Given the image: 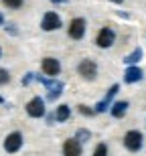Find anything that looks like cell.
Here are the masks:
<instances>
[{"label":"cell","mask_w":146,"mask_h":156,"mask_svg":"<svg viewBox=\"0 0 146 156\" xmlns=\"http://www.w3.org/2000/svg\"><path fill=\"white\" fill-rule=\"evenodd\" d=\"M37 81L39 83H43V85L47 87V99L49 101H55V99L63 93L65 85L63 81H57L55 77H43V75H37Z\"/></svg>","instance_id":"cell-1"},{"label":"cell","mask_w":146,"mask_h":156,"mask_svg":"<svg viewBox=\"0 0 146 156\" xmlns=\"http://www.w3.org/2000/svg\"><path fill=\"white\" fill-rule=\"evenodd\" d=\"M77 73L85 81H94L95 77H98V63H95L94 59H83V61H79V65H77Z\"/></svg>","instance_id":"cell-2"},{"label":"cell","mask_w":146,"mask_h":156,"mask_svg":"<svg viewBox=\"0 0 146 156\" xmlns=\"http://www.w3.org/2000/svg\"><path fill=\"white\" fill-rule=\"evenodd\" d=\"M142 144H144V136H142V132H138V130H130V132H126V136H124V146H126V150L138 152L142 148Z\"/></svg>","instance_id":"cell-3"},{"label":"cell","mask_w":146,"mask_h":156,"mask_svg":"<svg viewBox=\"0 0 146 156\" xmlns=\"http://www.w3.org/2000/svg\"><path fill=\"white\" fill-rule=\"evenodd\" d=\"M61 27H63V23H61V16H59L57 12L49 10V12L43 14V18H41V29L43 30L51 33V30H59Z\"/></svg>","instance_id":"cell-4"},{"label":"cell","mask_w":146,"mask_h":156,"mask_svg":"<svg viewBox=\"0 0 146 156\" xmlns=\"http://www.w3.org/2000/svg\"><path fill=\"white\" fill-rule=\"evenodd\" d=\"M114 43H116V33H114L110 27H104V29H99L98 37H95V45H98L99 49H110Z\"/></svg>","instance_id":"cell-5"},{"label":"cell","mask_w":146,"mask_h":156,"mask_svg":"<svg viewBox=\"0 0 146 156\" xmlns=\"http://www.w3.org/2000/svg\"><path fill=\"white\" fill-rule=\"evenodd\" d=\"M120 91V85L118 83H114V85L105 91V98L101 99V101H98V104L94 105V110H95V114H104V112H108L112 108V99L116 98V93Z\"/></svg>","instance_id":"cell-6"},{"label":"cell","mask_w":146,"mask_h":156,"mask_svg":"<svg viewBox=\"0 0 146 156\" xmlns=\"http://www.w3.org/2000/svg\"><path fill=\"white\" fill-rule=\"evenodd\" d=\"M85 27H87L85 18L77 16V18H73V20L69 23V27H67V33H69V37H71L73 41H79V39H83V35H85Z\"/></svg>","instance_id":"cell-7"},{"label":"cell","mask_w":146,"mask_h":156,"mask_svg":"<svg viewBox=\"0 0 146 156\" xmlns=\"http://www.w3.org/2000/svg\"><path fill=\"white\" fill-rule=\"evenodd\" d=\"M23 148V134L20 132H10L8 136L4 138V150L8 154H14Z\"/></svg>","instance_id":"cell-8"},{"label":"cell","mask_w":146,"mask_h":156,"mask_svg":"<svg viewBox=\"0 0 146 156\" xmlns=\"http://www.w3.org/2000/svg\"><path fill=\"white\" fill-rule=\"evenodd\" d=\"M27 114L30 118H43L47 114V108H45V99L43 98H33L27 104Z\"/></svg>","instance_id":"cell-9"},{"label":"cell","mask_w":146,"mask_h":156,"mask_svg":"<svg viewBox=\"0 0 146 156\" xmlns=\"http://www.w3.org/2000/svg\"><path fill=\"white\" fill-rule=\"evenodd\" d=\"M41 69L45 75L49 77H57L59 73H61V63H59L57 59H53V57H45L41 61Z\"/></svg>","instance_id":"cell-10"},{"label":"cell","mask_w":146,"mask_h":156,"mask_svg":"<svg viewBox=\"0 0 146 156\" xmlns=\"http://www.w3.org/2000/svg\"><path fill=\"white\" fill-rule=\"evenodd\" d=\"M63 156H81V144L75 138H67L63 142Z\"/></svg>","instance_id":"cell-11"},{"label":"cell","mask_w":146,"mask_h":156,"mask_svg":"<svg viewBox=\"0 0 146 156\" xmlns=\"http://www.w3.org/2000/svg\"><path fill=\"white\" fill-rule=\"evenodd\" d=\"M142 79H144V71L140 67H136V65H130L126 69V73H124V81L126 83H138Z\"/></svg>","instance_id":"cell-12"},{"label":"cell","mask_w":146,"mask_h":156,"mask_svg":"<svg viewBox=\"0 0 146 156\" xmlns=\"http://www.w3.org/2000/svg\"><path fill=\"white\" fill-rule=\"evenodd\" d=\"M128 108H130V104H128V101H116V104H112L110 114H112L114 118H116V120H120V118H124V116H126Z\"/></svg>","instance_id":"cell-13"},{"label":"cell","mask_w":146,"mask_h":156,"mask_svg":"<svg viewBox=\"0 0 146 156\" xmlns=\"http://www.w3.org/2000/svg\"><path fill=\"white\" fill-rule=\"evenodd\" d=\"M142 57H144V51H142L140 47H136V49H134L132 53H130V55H126V57H124V63H126V65L130 67V65H136Z\"/></svg>","instance_id":"cell-14"},{"label":"cell","mask_w":146,"mask_h":156,"mask_svg":"<svg viewBox=\"0 0 146 156\" xmlns=\"http://www.w3.org/2000/svg\"><path fill=\"white\" fill-rule=\"evenodd\" d=\"M69 116H71V108L69 105H59L57 110H55V120L57 122H67L69 120Z\"/></svg>","instance_id":"cell-15"},{"label":"cell","mask_w":146,"mask_h":156,"mask_svg":"<svg viewBox=\"0 0 146 156\" xmlns=\"http://www.w3.org/2000/svg\"><path fill=\"white\" fill-rule=\"evenodd\" d=\"M75 140L79 142V144H85V142H89L91 140V132L89 130H85V128H79L75 132Z\"/></svg>","instance_id":"cell-16"},{"label":"cell","mask_w":146,"mask_h":156,"mask_svg":"<svg viewBox=\"0 0 146 156\" xmlns=\"http://www.w3.org/2000/svg\"><path fill=\"white\" fill-rule=\"evenodd\" d=\"M94 156H108V146L101 142V144L95 146V150H94Z\"/></svg>","instance_id":"cell-17"},{"label":"cell","mask_w":146,"mask_h":156,"mask_svg":"<svg viewBox=\"0 0 146 156\" xmlns=\"http://www.w3.org/2000/svg\"><path fill=\"white\" fill-rule=\"evenodd\" d=\"M2 2H4V6H8L12 10H16V8L23 6V0H2Z\"/></svg>","instance_id":"cell-18"},{"label":"cell","mask_w":146,"mask_h":156,"mask_svg":"<svg viewBox=\"0 0 146 156\" xmlns=\"http://www.w3.org/2000/svg\"><path fill=\"white\" fill-rule=\"evenodd\" d=\"M33 81H37V73H33V71L24 73V77H23V85H30Z\"/></svg>","instance_id":"cell-19"},{"label":"cell","mask_w":146,"mask_h":156,"mask_svg":"<svg viewBox=\"0 0 146 156\" xmlns=\"http://www.w3.org/2000/svg\"><path fill=\"white\" fill-rule=\"evenodd\" d=\"M8 81H10V73H8L6 69H2V67H0V85H6Z\"/></svg>","instance_id":"cell-20"},{"label":"cell","mask_w":146,"mask_h":156,"mask_svg":"<svg viewBox=\"0 0 146 156\" xmlns=\"http://www.w3.org/2000/svg\"><path fill=\"white\" fill-rule=\"evenodd\" d=\"M77 112H79L81 116H94L95 114V110H91V108H87V105H83V104L77 108Z\"/></svg>","instance_id":"cell-21"},{"label":"cell","mask_w":146,"mask_h":156,"mask_svg":"<svg viewBox=\"0 0 146 156\" xmlns=\"http://www.w3.org/2000/svg\"><path fill=\"white\" fill-rule=\"evenodd\" d=\"M4 29H6V33H8V35H18V29L14 27V24H6Z\"/></svg>","instance_id":"cell-22"},{"label":"cell","mask_w":146,"mask_h":156,"mask_svg":"<svg viewBox=\"0 0 146 156\" xmlns=\"http://www.w3.org/2000/svg\"><path fill=\"white\" fill-rule=\"evenodd\" d=\"M45 116H47V124H49V126H51L53 122H57V120H55V114H45Z\"/></svg>","instance_id":"cell-23"},{"label":"cell","mask_w":146,"mask_h":156,"mask_svg":"<svg viewBox=\"0 0 146 156\" xmlns=\"http://www.w3.org/2000/svg\"><path fill=\"white\" fill-rule=\"evenodd\" d=\"M53 4H63V2H67V0H51Z\"/></svg>","instance_id":"cell-24"},{"label":"cell","mask_w":146,"mask_h":156,"mask_svg":"<svg viewBox=\"0 0 146 156\" xmlns=\"http://www.w3.org/2000/svg\"><path fill=\"white\" fill-rule=\"evenodd\" d=\"M4 24V16H2V12H0V27Z\"/></svg>","instance_id":"cell-25"},{"label":"cell","mask_w":146,"mask_h":156,"mask_svg":"<svg viewBox=\"0 0 146 156\" xmlns=\"http://www.w3.org/2000/svg\"><path fill=\"white\" fill-rule=\"evenodd\" d=\"M110 2H116V4H122L124 0H110Z\"/></svg>","instance_id":"cell-26"},{"label":"cell","mask_w":146,"mask_h":156,"mask_svg":"<svg viewBox=\"0 0 146 156\" xmlns=\"http://www.w3.org/2000/svg\"><path fill=\"white\" fill-rule=\"evenodd\" d=\"M0 104H4V99H2V98H0Z\"/></svg>","instance_id":"cell-27"},{"label":"cell","mask_w":146,"mask_h":156,"mask_svg":"<svg viewBox=\"0 0 146 156\" xmlns=\"http://www.w3.org/2000/svg\"><path fill=\"white\" fill-rule=\"evenodd\" d=\"M0 55H2V51H0Z\"/></svg>","instance_id":"cell-28"}]
</instances>
